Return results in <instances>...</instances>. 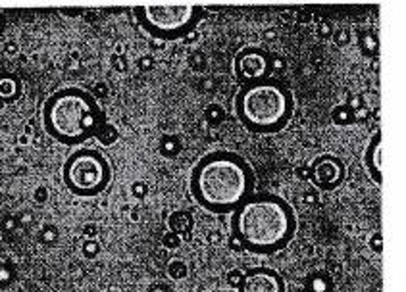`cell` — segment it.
Masks as SVG:
<instances>
[{
  "mask_svg": "<svg viewBox=\"0 0 406 292\" xmlns=\"http://www.w3.org/2000/svg\"><path fill=\"white\" fill-rule=\"evenodd\" d=\"M231 233L237 250L270 256L283 250L297 233V215L282 197L252 192L233 213Z\"/></svg>",
  "mask_w": 406,
  "mask_h": 292,
  "instance_id": "cell-1",
  "label": "cell"
},
{
  "mask_svg": "<svg viewBox=\"0 0 406 292\" xmlns=\"http://www.w3.org/2000/svg\"><path fill=\"white\" fill-rule=\"evenodd\" d=\"M254 185L256 177L249 162L229 151L203 156L189 179L196 204L212 213H233L254 192Z\"/></svg>",
  "mask_w": 406,
  "mask_h": 292,
  "instance_id": "cell-2",
  "label": "cell"
},
{
  "mask_svg": "<svg viewBox=\"0 0 406 292\" xmlns=\"http://www.w3.org/2000/svg\"><path fill=\"white\" fill-rule=\"evenodd\" d=\"M102 112L91 93L66 87L56 91L43 104V127L55 141L78 146L101 129Z\"/></svg>",
  "mask_w": 406,
  "mask_h": 292,
  "instance_id": "cell-3",
  "label": "cell"
},
{
  "mask_svg": "<svg viewBox=\"0 0 406 292\" xmlns=\"http://www.w3.org/2000/svg\"><path fill=\"white\" fill-rule=\"evenodd\" d=\"M235 116L241 125L258 135H272L289 123L295 102L293 95L274 79L242 85L235 95Z\"/></svg>",
  "mask_w": 406,
  "mask_h": 292,
  "instance_id": "cell-4",
  "label": "cell"
},
{
  "mask_svg": "<svg viewBox=\"0 0 406 292\" xmlns=\"http://www.w3.org/2000/svg\"><path fill=\"white\" fill-rule=\"evenodd\" d=\"M137 22L150 37L177 40L187 37L203 20L204 10L195 4H154L133 10Z\"/></svg>",
  "mask_w": 406,
  "mask_h": 292,
  "instance_id": "cell-5",
  "label": "cell"
},
{
  "mask_svg": "<svg viewBox=\"0 0 406 292\" xmlns=\"http://www.w3.org/2000/svg\"><path fill=\"white\" fill-rule=\"evenodd\" d=\"M62 179L68 190L75 197H99L108 189L112 181V167L99 151L78 148L64 162Z\"/></svg>",
  "mask_w": 406,
  "mask_h": 292,
  "instance_id": "cell-6",
  "label": "cell"
},
{
  "mask_svg": "<svg viewBox=\"0 0 406 292\" xmlns=\"http://www.w3.org/2000/svg\"><path fill=\"white\" fill-rule=\"evenodd\" d=\"M274 70L272 56L260 47L241 48L233 60V73L241 85H252L258 81L270 79Z\"/></svg>",
  "mask_w": 406,
  "mask_h": 292,
  "instance_id": "cell-7",
  "label": "cell"
},
{
  "mask_svg": "<svg viewBox=\"0 0 406 292\" xmlns=\"http://www.w3.org/2000/svg\"><path fill=\"white\" fill-rule=\"evenodd\" d=\"M308 175L312 177L314 185L321 190H335L345 181V164L333 154H324L314 160L308 169Z\"/></svg>",
  "mask_w": 406,
  "mask_h": 292,
  "instance_id": "cell-8",
  "label": "cell"
},
{
  "mask_svg": "<svg viewBox=\"0 0 406 292\" xmlns=\"http://www.w3.org/2000/svg\"><path fill=\"white\" fill-rule=\"evenodd\" d=\"M237 292H287L283 277L270 268H252L242 273Z\"/></svg>",
  "mask_w": 406,
  "mask_h": 292,
  "instance_id": "cell-9",
  "label": "cell"
},
{
  "mask_svg": "<svg viewBox=\"0 0 406 292\" xmlns=\"http://www.w3.org/2000/svg\"><path fill=\"white\" fill-rule=\"evenodd\" d=\"M364 164L368 175L374 179L375 185H382V131L377 129L368 142L364 152Z\"/></svg>",
  "mask_w": 406,
  "mask_h": 292,
  "instance_id": "cell-10",
  "label": "cell"
},
{
  "mask_svg": "<svg viewBox=\"0 0 406 292\" xmlns=\"http://www.w3.org/2000/svg\"><path fill=\"white\" fill-rule=\"evenodd\" d=\"M22 81L16 75H0V100L14 102L22 96Z\"/></svg>",
  "mask_w": 406,
  "mask_h": 292,
  "instance_id": "cell-11",
  "label": "cell"
},
{
  "mask_svg": "<svg viewBox=\"0 0 406 292\" xmlns=\"http://www.w3.org/2000/svg\"><path fill=\"white\" fill-rule=\"evenodd\" d=\"M306 291L308 292H331L333 291V281L328 273L316 271L306 279Z\"/></svg>",
  "mask_w": 406,
  "mask_h": 292,
  "instance_id": "cell-12",
  "label": "cell"
},
{
  "mask_svg": "<svg viewBox=\"0 0 406 292\" xmlns=\"http://www.w3.org/2000/svg\"><path fill=\"white\" fill-rule=\"evenodd\" d=\"M168 225H170V229L175 235H183V233H189V231L193 229V217H191L189 212H175L168 220Z\"/></svg>",
  "mask_w": 406,
  "mask_h": 292,
  "instance_id": "cell-13",
  "label": "cell"
},
{
  "mask_svg": "<svg viewBox=\"0 0 406 292\" xmlns=\"http://www.w3.org/2000/svg\"><path fill=\"white\" fill-rule=\"evenodd\" d=\"M352 118V114L349 108H345V106H341V108H335V112H333V121L335 123H341V125H345V123H349Z\"/></svg>",
  "mask_w": 406,
  "mask_h": 292,
  "instance_id": "cell-14",
  "label": "cell"
},
{
  "mask_svg": "<svg viewBox=\"0 0 406 292\" xmlns=\"http://www.w3.org/2000/svg\"><path fill=\"white\" fill-rule=\"evenodd\" d=\"M170 275H172L173 279H183V277L187 275L185 263H183V261H172V263H170Z\"/></svg>",
  "mask_w": 406,
  "mask_h": 292,
  "instance_id": "cell-15",
  "label": "cell"
},
{
  "mask_svg": "<svg viewBox=\"0 0 406 292\" xmlns=\"http://www.w3.org/2000/svg\"><path fill=\"white\" fill-rule=\"evenodd\" d=\"M83 252H85L87 258L96 256V254H99V243H94V240H87L85 246H83Z\"/></svg>",
  "mask_w": 406,
  "mask_h": 292,
  "instance_id": "cell-16",
  "label": "cell"
},
{
  "mask_svg": "<svg viewBox=\"0 0 406 292\" xmlns=\"http://www.w3.org/2000/svg\"><path fill=\"white\" fill-rule=\"evenodd\" d=\"M149 292H173L170 286H166V284H154V286H150Z\"/></svg>",
  "mask_w": 406,
  "mask_h": 292,
  "instance_id": "cell-17",
  "label": "cell"
},
{
  "mask_svg": "<svg viewBox=\"0 0 406 292\" xmlns=\"http://www.w3.org/2000/svg\"><path fill=\"white\" fill-rule=\"evenodd\" d=\"M133 192H135V194H139V192H145V185H135V189H133Z\"/></svg>",
  "mask_w": 406,
  "mask_h": 292,
  "instance_id": "cell-18",
  "label": "cell"
},
{
  "mask_svg": "<svg viewBox=\"0 0 406 292\" xmlns=\"http://www.w3.org/2000/svg\"><path fill=\"white\" fill-rule=\"evenodd\" d=\"M164 245H172V246H175V245H177V238H172V240H170V238L166 237V238H164Z\"/></svg>",
  "mask_w": 406,
  "mask_h": 292,
  "instance_id": "cell-19",
  "label": "cell"
},
{
  "mask_svg": "<svg viewBox=\"0 0 406 292\" xmlns=\"http://www.w3.org/2000/svg\"><path fill=\"white\" fill-rule=\"evenodd\" d=\"M0 279H2V261H0Z\"/></svg>",
  "mask_w": 406,
  "mask_h": 292,
  "instance_id": "cell-20",
  "label": "cell"
},
{
  "mask_svg": "<svg viewBox=\"0 0 406 292\" xmlns=\"http://www.w3.org/2000/svg\"><path fill=\"white\" fill-rule=\"evenodd\" d=\"M218 292H229V291H218Z\"/></svg>",
  "mask_w": 406,
  "mask_h": 292,
  "instance_id": "cell-21",
  "label": "cell"
},
{
  "mask_svg": "<svg viewBox=\"0 0 406 292\" xmlns=\"http://www.w3.org/2000/svg\"><path fill=\"white\" fill-rule=\"evenodd\" d=\"M108 292H117V291H108Z\"/></svg>",
  "mask_w": 406,
  "mask_h": 292,
  "instance_id": "cell-22",
  "label": "cell"
}]
</instances>
